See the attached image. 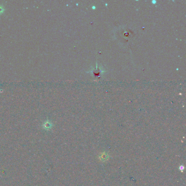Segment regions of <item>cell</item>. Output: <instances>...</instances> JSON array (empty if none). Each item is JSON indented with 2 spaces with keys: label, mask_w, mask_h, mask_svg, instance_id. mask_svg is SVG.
Returning a JSON list of instances; mask_svg holds the SVG:
<instances>
[{
  "label": "cell",
  "mask_w": 186,
  "mask_h": 186,
  "mask_svg": "<svg viewBox=\"0 0 186 186\" xmlns=\"http://www.w3.org/2000/svg\"><path fill=\"white\" fill-rule=\"evenodd\" d=\"M5 11V9L4 6L0 4V15L2 14Z\"/></svg>",
  "instance_id": "6da1fadb"
},
{
  "label": "cell",
  "mask_w": 186,
  "mask_h": 186,
  "mask_svg": "<svg viewBox=\"0 0 186 186\" xmlns=\"http://www.w3.org/2000/svg\"><path fill=\"white\" fill-rule=\"evenodd\" d=\"M180 169L181 170V171H182V170H183L184 169V167H183V166H181L180 167Z\"/></svg>",
  "instance_id": "7a4b0ae2"
}]
</instances>
